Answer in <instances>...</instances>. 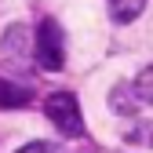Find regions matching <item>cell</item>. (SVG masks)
I'll list each match as a JSON object with an SVG mask.
<instances>
[{"label": "cell", "instance_id": "52a82bcc", "mask_svg": "<svg viewBox=\"0 0 153 153\" xmlns=\"http://www.w3.org/2000/svg\"><path fill=\"white\" fill-rule=\"evenodd\" d=\"M131 91H135L139 106H153V66H146L135 80H131Z\"/></svg>", "mask_w": 153, "mask_h": 153}, {"label": "cell", "instance_id": "ba28073f", "mask_svg": "<svg viewBox=\"0 0 153 153\" xmlns=\"http://www.w3.org/2000/svg\"><path fill=\"white\" fill-rule=\"evenodd\" d=\"M128 142H135V146H153V120H139L135 128L128 131Z\"/></svg>", "mask_w": 153, "mask_h": 153}, {"label": "cell", "instance_id": "9c48e42d", "mask_svg": "<svg viewBox=\"0 0 153 153\" xmlns=\"http://www.w3.org/2000/svg\"><path fill=\"white\" fill-rule=\"evenodd\" d=\"M18 153H59V146H51V142H29V146H22Z\"/></svg>", "mask_w": 153, "mask_h": 153}, {"label": "cell", "instance_id": "6da1fadb", "mask_svg": "<svg viewBox=\"0 0 153 153\" xmlns=\"http://www.w3.org/2000/svg\"><path fill=\"white\" fill-rule=\"evenodd\" d=\"M33 55H36V62H40V69H48V73L66 66V40H62V29H59L55 18H44V22L36 26Z\"/></svg>", "mask_w": 153, "mask_h": 153}, {"label": "cell", "instance_id": "5b68a950", "mask_svg": "<svg viewBox=\"0 0 153 153\" xmlns=\"http://www.w3.org/2000/svg\"><path fill=\"white\" fill-rule=\"evenodd\" d=\"M142 7H146V0H109V15L117 22H135Z\"/></svg>", "mask_w": 153, "mask_h": 153}, {"label": "cell", "instance_id": "3957f363", "mask_svg": "<svg viewBox=\"0 0 153 153\" xmlns=\"http://www.w3.org/2000/svg\"><path fill=\"white\" fill-rule=\"evenodd\" d=\"M29 99H33L29 88H22V84L0 76V109H22V106H29Z\"/></svg>", "mask_w": 153, "mask_h": 153}, {"label": "cell", "instance_id": "277c9868", "mask_svg": "<svg viewBox=\"0 0 153 153\" xmlns=\"http://www.w3.org/2000/svg\"><path fill=\"white\" fill-rule=\"evenodd\" d=\"M109 109L113 113H124V117L139 113V99H135V91H131V84H113V91H109Z\"/></svg>", "mask_w": 153, "mask_h": 153}, {"label": "cell", "instance_id": "7a4b0ae2", "mask_svg": "<svg viewBox=\"0 0 153 153\" xmlns=\"http://www.w3.org/2000/svg\"><path fill=\"white\" fill-rule=\"evenodd\" d=\"M44 113H48V120L59 128L66 139H80V135H84V117H80V106H76V99H73L69 91H55V95H48Z\"/></svg>", "mask_w": 153, "mask_h": 153}, {"label": "cell", "instance_id": "8992f818", "mask_svg": "<svg viewBox=\"0 0 153 153\" xmlns=\"http://www.w3.org/2000/svg\"><path fill=\"white\" fill-rule=\"evenodd\" d=\"M26 44H29V29H26V26H11V29L4 33V51L15 55V59L26 55Z\"/></svg>", "mask_w": 153, "mask_h": 153}]
</instances>
